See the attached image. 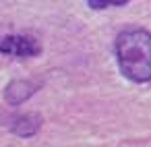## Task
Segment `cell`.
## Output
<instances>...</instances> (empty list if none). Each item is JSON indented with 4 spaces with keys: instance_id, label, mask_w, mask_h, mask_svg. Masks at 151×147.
I'll return each instance as SVG.
<instances>
[{
    "instance_id": "7a4b0ae2",
    "label": "cell",
    "mask_w": 151,
    "mask_h": 147,
    "mask_svg": "<svg viewBox=\"0 0 151 147\" xmlns=\"http://www.w3.org/2000/svg\"><path fill=\"white\" fill-rule=\"evenodd\" d=\"M0 54L11 58H35L42 54V44L33 35L6 33L0 37Z\"/></svg>"
},
{
    "instance_id": "5b68a950",
    "label": "cell",
    "mask_w": 151,
    "mask_h": 147,
    "mask_svg": "<svg viewBox=\"0 0 151 147\" xmlns=\"http://www.w3.org/2000/svg\"><path fill=\"white\" fill-rule=\"evenodd\" d=\"M130 0H87V4L91 11H106V9H116V6H124Z\"/></svg>"
},
{
    "instance_id": "277c9868",
    "label": "cell",
    "mask_w": 151,
    "mask_h": 147,
    "mask_svg": "<svg viewBox=\"0 0 151 147\" xmlns=\"http://www.w3.org/2000/svg\"><path fill=\"white\" fill-rule=\"evenodd\" d=\"M9 128L17 137L29 139L42 128V116L35 114V112H25V114H19V116H13L11 122H9Z\"/></svg>"
},
{
    "instance_id": "6da1fadb",
    "label": "cell",
    "mask_w": 151,
    "mask_h": 147,
    "mask_svg": "<svg viewBox=\"0 0 151 147\" xmlns=\"http://www.w3.org/2000/svg\"><path fill=\"white\" fill-rule=\"evenodd\" d=\"M120 73L132 83L151 81V33L145 27H126L114 40Z\"/></svg>"
},
{
    "instance_id": "3957f363",
    "label": "cell",
    "mask_w": 151,
    "mask_h": 147,
    "mask_svg": "<svg viewBox=\"0 0 151 147\" xmlns=\"http://www.w3.org/2000/svg\"><path fill=\"white\" fill-rule=\"evenodd\" d=\"M37 89H40V83H35L31 79H13L4 87V99L11 106H21L29 97H33L37 93Z\"/></svg>"
}]
</instances>
